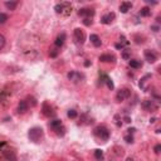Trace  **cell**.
<instances>
[{
    "label": "cell",
    "mask_w": 161,
    "mask_h": 161,
    "mask_svg": "<svg viewBox=\"0 0 161 161\" xmlns=\"http://www.w3.org/2000/svg\"><path fill=\"white\" fill-rule=\"evenodd\" d=\"M89 64H91V63H89V62H88V61H87V62H86V63H85V65H86V67H88V65H89Z\"/></svg>",
    "instance_id": "e575fe53"
},
{
    "label": "cell",
    "mask_w": 161,
    "mask_h": 161,
    "mask_svg": "<svg viewBox=\"0 0 161 161\" xmlns=\"http://www.w3.org/2000/svg\"><path fill=\"white\" fill-rule=\"evenodd\" d=\"M126 161H134V160H132V159H127Z\"/></svg>",
    "instance_id": "d590c367"
},
{
    "label": "cell",
    "mask_w": 161,
    "mask_h": 161,
    "mask_svg": "<svg viewBox=\"0 0 161 161\" xmlns=\"http://www.w3.org/2000/svg\"><path fill=\"white\" fill-rule=\"evenodd\" d=\"M131 9H132V3H130V1H123L120 5V11L123 14L128 13V10H131Z\"/></svg>",
    "instance_id": "7c38bea8"
},
{
    "label": "cell",
    "mask_w": 161,
    "mask_h": 161,
    "mask_svg": "<svg viewBox=\"0 0 161 161\" xmlns=\"http://www.w3.org/2000/svg\"><path fill=\"white\" fill-rule=\"evenodd\" d=\"M83 24L87 25V27H89V25L92 24V20H91V19H85V20H83Z\"/></svg>",
    "instance_id": "f546056e"
},
{
    "label": "cell",
    "mask_w": 161,
    "mask_h": 161,
    "mask_svg": "<svg viewBox=\"0 0 161 161\" xmlns=\"http://www.w3.org/2000/svg\"><path fill=\"white\" fill-rule=\"evenodd\" d=\"M154 29V32H159V27H152Z\"/></svg>",
    "instance_id": "836d02e7"
},
{
    "label": "cell",
    "mask_w": 161,
    "mask_h": 161,
    "mask_svg": "<svg viewBox=\"0 0 161 161\" xmlns=\"http://www.w3.org/2000/svg\"><path fill=\"white\" fill-rule=\"evenodd\" d=\"M54 10L57 14H61V15H69L72 13V4L68 3V1H63V3H59L54 7Z\"/></svg>",
    "instance_id": "3957f363"
},
{
    "label": "cell",
    "mask_w": 161,
    "mask_h": 161,
    "mask_svg": "<svg viewBox=\"0 0 161 161\" xmlns=\"http://www.w3.org/2000/svg\"><path fill=\"white\" fill-rule=\"evenodd\" d=\"M130 96H131V91H130V89L128 88H122V89H120V91L117 92L116 98H117L118 102H121V101L127 99Z\"/></svg>",
    "instance_id": "8992f818"
},
{
    "label": "cell",
    "mask_w": 161,
    "mask_h": 161,
    "mask_svg": "<svg viewBox=\"0 0 161 161\" xmlns=\"http://www.w3.org/2000/svg\"><path fill=\"white\" fill-rule=\"evenodd\" d=\"M115 56L112 54H102L99 56V61L101 62H105V63H110V62H115Z\"/></svg>",
    "instance_id": "9a60e30c"
},
{
    "label": "cell",
    "mask_w": 161,
    "mask_h": 161,
    "mask_svg": "<svg viewBox=\"0 0 161 161\" xmlns=\"http://www.w3.org/2000/svg\"><path fill=\"white\" fill-rule=\"evenodd\" d=\"M16 5H18L16 1H7L5 3V7H7L8 9H10V10H14L16 8Z\"/></svg>",
    "instance_id": "603a6c76"
},
{
    "label": "cell",
    "mask_w": 161,
    "mask_h": 161,
    "mask_svg": "<svg viewBox=\"0 0 161 161\" xmlns=\"http://www.w3.org/2000/svg\"><path fill=\"white\" fill-rule=\"evenodd\" d=\"M94 159L97 161H102L105 159V155H103V151L97 148V150H94Z\"/></svg>",
    "instance_id": "ffe728a7"
},
{
    "label": "cell",
    "mask_w": 161,
    "mask_h": 161,
    "mask_svg": "<svg viewBox=\"0 0 161 161\" xmlns=\"http://www.w3.org/2000/svg\"><path fill=\"white\" fill-rule=\"evenodd\" d=\"M128 64H130L131 68H135V69H139V68L142 67V63L140 61H137V59H130Z\"/></svg>",
    "instance_id": "ac0fdd59"
},
{
    "label": "cell",
    "mask_w": 161,
    "mask_h": 161,
    "mask_svg": "<svg viewBox=\"0 0 161 161\" xmlns=\"http://www.w3.org/2000/svg\"><path fill=\"white\" fill-rule=\"evenodd\" d=\"M62 126V121L61 120H53L49 122V127L53 130V131H56L58 127H61Z\"/></svg>",
    "instance_id": "d6986e66"
},
{
    "label": "cell",
    "mask_w": 161,
    "mask_h": 161,
    "mask_svg": "<svg viewBox=\"0 0 161 161\" xmlns=\"http://www.w3.org/2000/svg\"><path fill=\"white\" fill-rule=\"evenodd\" d=\"M8 20V15L5 13H0V24H4Z\"/></svg>",
    "instance_id": "4316f807"
},
{
    "label": "cell",
    "mask_w": 161,
    "mask_h": 161,
    "mask_svg": "<svg viewBox=\"0 0 161 161\" xmlns=\"http://www.w3.org/2000/svg\"><path fill=\"white\" fill-rule=\"evenodd\" d=\"M127 131H128V134L131 135V134H134V132H135V131H136V128H128Z\"/></svg>",
    "instance_id": "d6a6232c"
},
{
    "label": "cell",
    "mask_w": 161,
    "mask_h": 161,
    "mask_svg": "<svg viewBox=\"0 0 161 161\" xmlns=\"http://www.w3.org/2000/svg\"><path fill=\"white\" fill-rule=\"evenodd\" d=\"M151 78V74H146V76H144L141 78V81H140V87L142 88V89H145V85H146V82H147V79H150Z\"/></svg>",
    "instance_id": "44dd1931"
},
{
    "label": "cell",
    "mask_w": 161,
    "mask_h": 161,
    "mask_svg": "<svg viewBox=\"0 0 161 161\" xmlns=\"http://www.w3.org/2000/svg\"><path fill=\"white\" fill-rule=\"evenodd\" d=\"M43 136H44L43 128H40V127H33L29 130V132H28L29 140L33 141L34 144H39V142L43 140Z\"/></svg>",
    "instance_id": "6da1fadb"
},
{
    "label": "cell",
    "mask_w": 161,
    "mask_h": 161,
    "mask_svg": "<svg viewBox=\"0 0 161 161\" xmlns=\"http://www.w3.org/2000/svg\"><path fill=\"white\" fill-rule=\"evenodd\" d=\"M65 38H67V35H65V33H61L57 37V39H56V42H54V45L57 47V48H59L61 49L62 47L64 45V42H65Z\"/></svg>",
    "instance_id": "8fae6325"
},
{
    "label": "cell",
    "mask_w": 161,
    "mask_h": 161,
    "mask_svg": "<svg viewBox=\"0 0 161 161\" xmlns=\"http://www.w3.org/2000/svg\"><path fill=\"white\" fill-rule=\"evenodd\" d=\"M78 15L83 16L85 19H91V18L94 16V10L91 8H82L78 10Z\"/></svg>",
    "instance_id": "52a82bcc"
},
{
    "label": "cell",
    "mask_w": 161,
    "mask_h": 161,
    "mask_svg": "<svg viewBox=\"0 0 161 161\" xmlns=\"http://www.w3.org/2000/svg\"><path fill=\"white\" fill-rule=\"evenodd\" d=\"M89 40H91V43L96 47V48H98V47H101V44H102V42H101V39H99V37L97 34H91Z\"/></svg>",
    "instance_id": "4fadbf2b"
},
{
    "label": "cell",
    "mask_w": 161,
    "mask_h": 161,
    "mask_svg": "<svg viewBox=\"0 0 161 161\" xmlns=\"http://www.w3.org/2000/svg\"><path fill=\"white\" fill-rule=\"evenodd\" d=\"M56 134H57L58 136H64V134H65V128H64L63 125H62L61 127H58V128L56 130Z\"/></svg>",
    "instance_id": "d4e9b609"
},
{
    "label": "cell",
    "mask_w": 161,
    "mask_h": 161,
    "mask_svg": "<svg viewBox=\"0 0 161 161\" xmlns=\"http://www.w3.org/2000/svg\"><path fill=\"white\" fill-rule=\"evenodd\" d=\"M145 59L148 62V63H155L157 61V53L154 52V50H150V49H146L145 50Z\"/></svg>",
    "instance_id": "9c48e42d"
},
{
    "label": "cell",
    "mask_w": 161,
    "mask_h": 161,
    "mask_svg": "<svg viewBox=\"0 0 161 161\" xmlns=\"http://www.w3.org/2000/svg\"><path fill=\"white\" fill-rule=\"evenodd\" d=\"M125 140H126V142H128V144H132L134 142V137H132V135H126L125 136Z\"/></svg>",
    "instance_id": "f1b7e54d"
},
{
    "label": "cell",
    "mask_w": 161,
    "mask_h": 161,
    "mask_svg": "<svg viewBox=\"0 0 161 161\" xmlns=\"http://www.w3.org/2000/svg\"><path fill=\"white\" fill-rule=\"evenodd\" d=\"M4 45H5V37L3 34H0V50L4 48Z\"/></svg>",
    "instance_id": "83f0119b"
},
{
    "label": "cell",
    "mask_w": 161,
    "mask_h": 161,
    "mask_svg": "<svg viewBox=\"0 0 161 161\" xmlns=\"http://www.w3.org/2000/svg\"><path fill=\"white\" fill-rule=\"evenodd\" d=\"M115 47H116V48H117V49H121V50H122V49L125 48V45H122L121 43H117V44H116Z\"/></svg>",
    "instance_id": "1f68e13d"
},
{
    "label": "cell",
    "mask_w": 161,
    "mask_h": 161,
    "mask_svg": "<svg viewBox=\"0 0 161 161\" xmlns=\"http://www.w3.org/2000/svg\"><path fill=\"white\" fill-rule=\"evenodd\" d=\"M150 14H151V9L148 8V7H145V8H142L140 10V15L141 16H148Z\"/></svg>",
    "instance_id": "7402d4cb"
},
{
    "label": "cell",
    "mask_w": 161,
    "mask_h": 161,
    "mask_svg": "<svg viewBox=\"0 0 161 161\" xmlns=\"http://www.w3.org/2000/svg\"><path fill=\"white\" fill-rule=\"evenodd\" d=\"M67 77H68V79L72 81V82H79L82 79H85V74L77 72V70H72V72H69L67 74Z\"/></svg>",
    "instance_id": "ba28073f"
},
{
    "label": "cell",
    "mask_w": 161,
    "mask_h": 161,
    "mask_svg": "<svg viewBox=\"0 0 161 161\" xmlns=\"http://www.w3.org/2000/svg\"><path fill=\"white\" fill-rule=\"evenodd\" d=\"M160 150H161V145L160 144L155 146V152H156V154H160Z\"/></svg>",
    "instance_id": "4dcf8cb0"
},
{
    "label": "cell",
    "mask_w": 161,
    "mask_h": 161,
    "mask_svg": "<svg viewBox=\"0 0 161 161\" xmlns=\"http://www.w3.org/2000/svg\"><path fill=\"white\" fill-rule=\"evenodd\" d=\"M93 135L96 136L99 141H103V142H106L110 139V131L106 126H97L93 130Z\"/></svg>",
    "instance_id": "7a4b0ae2"
},
{
    "label": "cell",
    "mask_w": 161,
    "mask_h": 161,
    "mask_svg": "<svg viewBox=\"0 0 161 161\" xmlns=\"http://www.w3.org/2000/svg\"><path fill=\"white\" fill-rule=\"evenodd\" d=\"M43 113H44V115L45 116H53V115H54V112H53V110H52V107L48 105V103H44L43 105Z\"/></svg>",
    "instance_id": "e0dca14e"
},
{
    "label": "cell",
    "mask_w": 161,
    "mask_h": 161,
    "mask_svg": "<svg viewBox=\"0 0 161 161\" xmlns=\"http://www.w3.org/2000/svg\"><path fill=\"white\" fill-rule=\"evenodd\" d=\"M29 108V105L27 101H20L19 105H18V112L19 113H25Z\"/></svg>",
    "instance_id": "5bb4252c"
},
{
    "label": "cell",
    "mask_w": 161,
    "mask_h": 161,
    "mask_svg": "<svg viewBox=\"0 0 161 161\" xmlns=\"http://www.w3.org/2000/svg\"><path fill=\"white\" fill-rule=\"evenodd\" d=\"M73 35H74V40H76L78 44H83V43H85V40H86V34H85V32H83L81 28H76Z\"/></svg>",
    "instance_id": "5b68a950"
},
{
    "label": "cell",
    "mask_w": 161,
    "mask_h": 161,
    "mask_svg": "<svg viewBox=\"0 0 161 161\" xmlns=\"http://www.w3.org/2000/svg\"><path fill=\"white\" fill-rule=\"evenodd\" d=\"M115 18H116V15H115V13H107V14H105L102 18H101V23L102 24H111V23L115 20Z\"/></svg>",
    "instance_id": "30bf717a"
},
{
    "label": "cell",
    "mask_w": 161,
    "mask_h": 161,
    "mask_svg": "<svg viewBox=\"0 0 161 161\" xmlns=\"http://www.w3.org/2000/svg\"><path fill=\"white\" fill-rule=\"evenodd\" d=\"M102 83H106L107 87H108L110 89H113V88H115V85H113L112 79H111L107 74H102Z\"/></svg>",
    "instance_id": "2e32d148"
},
{
    "label": "cell",
    "mask_w": 161,
    "mask_h": 161,
    "mask_svg": "<svg viewBox=\"0 0 161 161\" xmlns=\"http://www.w3.org/2000/svg\"><path fill=\"white\" fill-rule=\"evenodd\" d=\"M141 106L145 111H150V112H155L159 108V106L155 103V101H152V99H145L144 102L141 103Z\"/></svg>",
    "instance_id": "277c9868"
},
{
    "label": "cell",
    "mask_w": 161,
    "mask_h": 161,
    "mask_svg": "<svg viewBox=\"0 0 161 161\" xmlns=\"http://www.w3.org/2000/svg\"><path fill=\"white\" fill-rule=\"evenodd\" d=\"M77 115H78V113H77V111H76V110H69V111L67 112V116H68L69 118H76V117H77Z\"/></svg>",
    "instance_id": "484cf974"
},
{
    "label": "cell",
    "mask_w": 161,
    "mask_h": 161,
    "mask_svg": "<svg viewBox=\"0 0 161 161\" xmlns=\"http://www.w3.org/2000/svg\"><path fill=\"white\" fill-rule=\"evenodd\" d=\"M58 49H59V48H57V47H56V48H52V49L49 50V56H50L52 58H56V57L58 56V53H59Z\"/></svg>",
    "instance_id": "cb8c5ba5"
}]
</instances>
